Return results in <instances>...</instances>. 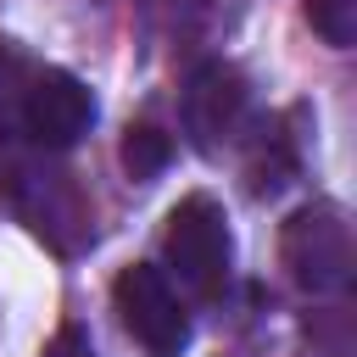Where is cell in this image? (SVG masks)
I'll use <instances>...</instances> for the list:
<instances>
[{
  "label": "cell",
  "instance_id": "obj_8",
  "mask_svg": "<svg viewBox=\"0 0 357 357\" xmlns=\"http://www.w3.org/2000/svg\"><path fill=\"white\" fill-rule=\"evenodd\" d=\"M307 17H312V28H318L335 50L351 45V6H346V0H307Z\"/></svg>",
  "mask_w": 357,
  "mask_h": 357
},
{
  "label": "cell",
  "instance_id": "obj_6",
  "mask_svg": "<svg viewBox=\"0 0 357 357\" xmlns=\"http://www.w3.org/2000/svg\"><path fill=\"white\" fill-rule=\"evenodd\" d=\"M268 139H257L251 145V162H245V184H251V195H273L279 184H290V173H296V151H290V139L279 134V128H262Z\"/></svg>",
  "mask_w": 357,
  "mask_h": 357
},
{
  "label": "cell",
  "instance_id": "obj_1",
  "mask_svg": "<svg viewBox=\"0 0 357 357\" xmlns=\"http://www.w3.org/2000/svg\"><path fill=\"white\" fill-rule=\"evenodd\" d=\"M112 307H117L123 329L134 335V346L145 357H184V346H190V307L178 301L173 279L156 262H128L112 279Z\"/></svg>",
  "mask_w": 357,
  "mask_h": 357
},
{
  "label": "cell",
  "instance_id": "obj_5",
  "mask_svg": "<svg viewBox=\"0 0 357 357\" xmlns=\"http://www.w3.org/2000/svg\"><path fill=\"white\" fill-rule=\"evenodd\" d=\"M245 78L229 61H201L184 78V134L195 151H218L245 117Z\"/></svg>",
  "mask_w": 357,
  "mask_h": 357
},
{
  "label": "cell",
  "instance_id": "obj_2",
  "mask_svg": "<svg viewBox=\"0 0 357 357\" xmlns=\"http://www.w3.org/2000/svg\"><path fill=\"white\" fill-rule=\"evenodd\" d=\"M162 251L173 262V273L195 290V296H223L229 284V262H234V240H229V218L212 195H184L167 212L162 229Z\"/></svg>",
  "mask_w": 357,
  "mask_h": 357
},
{
  "label": "cell",
  "instance_id": "obj_4",
  "mask_svg": "<svg viewBox=\"0 0 357 357\" xmlns=\"http://www.w3.org/2000/svg\"><path fill=\"white\" fill-rule=\"evenodd\" d=\"M6 117H11L33 145L67 151V145H78V139L89 134V123H95V95L84 89V78H73V73H61V67H28V78H22V89H17V100H11Z\"/></svg>",
  "mask_w": 357,
  "mask_h": 357
},
{
  "label": "cell",
  "instance_id": "obj_3",
  "mask_svg": "<svg viewBox=\"0 0 357 357\" xmlns=\"http://www.w3.org/2000/svg\"><path fill=\"white\" fill-rule=\"evenodd\" d=\"M279 257H284V268L301 290H312V296L346 290V279H351V229H346L340 206H329V201L296 206L284 218Z\"/></svg>",
  "mask_w": 357,
  "mask_h": 357
},
{
  "label": "cell",
  "instance_id": "obj_7",
  "mask_svg": "<svg viewBox=\"0 0 357 357\" xmlns=\"http://www.w3.org/2000/svg\"><path fill=\"white\" fill-rule=\"evenodd\" d=\"M167 162H173V139L156 123H128L123 128V167L134 178H156Z\"/></svg>",
  "mask_w": 357,
  "mask_h": 357
},
{
  "label": "cell",
  "instance_id": "obj_9",
  "mask_svg": "<svg viewBox=\"0 0 357 357\" xmlns=\"http://www.w3.org/2000/svg\"><path fill=\"white\" fill-rule=\"evenodd\" d=\"M50 357H89V351H84V340H78V329H67V335H61V346H56Z\"/></svg>",
  "mask_w": 357,
  "mask_h": 357
}]
</instances>
